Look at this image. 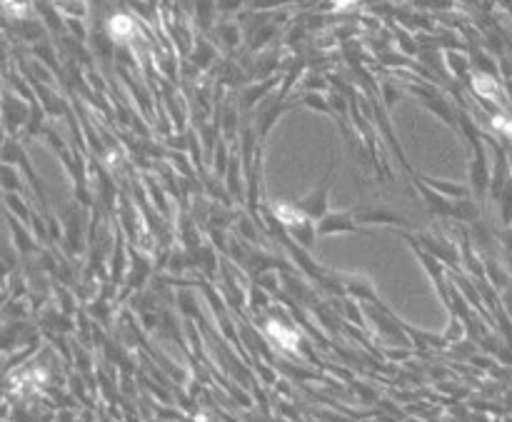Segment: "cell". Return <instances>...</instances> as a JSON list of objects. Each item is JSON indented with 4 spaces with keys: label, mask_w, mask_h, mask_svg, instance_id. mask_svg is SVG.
Listing matches in <instances>:
<instances>
[{
    "label": "cell",
    "mask_w": 512,
    "mask_h": 422,
    "mask_svg": "<svg viewBox=\"0 0 512 422\" xmlns=\"http://www.w3.org/2000/svg\"><path fill=\"white\" fill-rule=\"evenodd\" d=\"M5 10L10 15H25L28 13V0H3Z\"/></svg>",
    "instance_id": "obj_2"
},
{
    "label": "cell",
    "mask_w": 512,
    "mask_h": 422,
    "mask_svg": "<svg viewBox=\"0 0 512 422\" xmlns=\"http://www.w3.org/2000/svg\"><path fill=\"white\" fill-rule=\"evenodd\" d=\"M278 218H283L285 223H298L300 215H298V210H290V208H285V205H280Z\"/></svg>",
    "instance_id": "obj_3"
},
{
    "label": "cell",
    "mask_w": 512,
    "mask_h": 422,
    "mask_svg": "<svg viewBox=\"0 0 512 422\" xmlns=\"http://www.w3.org/2000/svg\"><path fill=\"white\" fill-rule=\"evenodd\" d=\"M110 30H113L115 38L123 40L133 33V23H130V18H125V15H115L113 23H110Z\"/></svg>",
    "instance_id": "obj_1"
}]
</instances>
